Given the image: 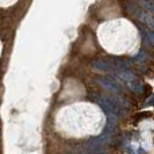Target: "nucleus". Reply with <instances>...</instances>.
<instances>
[{
	"mask_svg": "<svg viewBox=\"0 0 154 154\" xmlns=\"http://www.w3.org/2000/svg\"><path fill=\"white\" fill-rule=\"evenodd\" d=\"M95 101L100 104L102 110L106 112L107 118H108V123L110 125L116 123L117 117H118L119 111H121V106L126 103L123 99H119V97L114 99V97H110L107 95H97Z\"/></svg>",
	"mask_w": 154,
	"mask_h": 154,
	"instance_id": "nucleus-1",
	"label": "nucleus"
},
{
	"mask_svg": "<svg viewBox=\"0 0 154 154\" xmlns=\"http://www.w3.org/2000/svg\"><path fill=\"white\" fill-rule=\"evenodd\" d=\"M112 74H114L118 80H121L122 82H124L125 85L131 89L132 92H136V93L143 92V85H141V82L138 80V78L136 77L131 71H129L128 69L114 71Z\"/></svg>",
	"mask_w": 154,
	"mask_h": 154,
	"instance_id": "nucleus-2",
	"label": "nucleus"
},
{
	"mask_svg": "<svg viewBox=\"0 0 154 154\" xmlns=\"http://www.w3.org/2000/svg\"><path fill=\"white\" fill-rule=\"evenodd\" d=\"M96 82L106 91L112 93L115 95H121L122 93V87L118 84V81L115 80V79H111V78L108 77H100L96 79Z\"/></svg>",
	"mask_w": 154,
	"mask_h": 154,
	"instance_id": "nucleus-3",
	"label": "nucleus"
},
{
	"mask_svg": "<svg viewBox=\"0 0 154 154\" xmlns=\"http://www.w3.org/2000/svg\"><path fill=\"white\" fill-rule=\"evenodd\" d=\"M133 17H136L139 22L141 23V24H144L145 27H147L148 29L154 30V16L151 13H148L147 11H144V9L139 8L138 12L134 14Z\"/></svg>",
	"mask_w": 154,
	"mask_h": 154,
	"instance_id": "nucleus-4",
	"label": "nucleus"
},
{
	"mask_svg": "<svg viewBox=\"0 0 154 154\" xmlns=\"http://www.w3.org/2000/svg\"><path fill=\"white\" fill-rule=\"evenodd\" d=\"M93 67L95 69H100V71H106V72H114L115 69L112 67L111 63L109 62V59H97L93 63Z\"/></svg>",
	"mask_w": 154,
	"mask_h": 154,
	"instance_id": "nucleus-5",
	"label": "nucleus"
},
{
	"mask_svg": "<svg viewBox=\"0 0 154 154\" xmlns=\"http://www.w3.org/2000/svg\"><path fill=\"white\" fill-rule=\"evenodd\" d=\"M140 5L148 11V13H151L154 16V1H147V0H140Z\"/></svg>",
	"mask_w": 154,
	"mask_h": 154,
	"instance_id": "nucleus-6",
	"label": "nucleus"
},
{
	"mask_svg": "<svg viewBox=\"0 0 154 154\" xmlns=\"http://www.w3.org/2000/svg\"><path fill=\"white\" fill-rule=\"evenodd\" d=\"M144 39L147 44L154 46V32H148V31H145L144 32Z\"/></svg>",
	"mask_w": 154,
	"mask_h": 154,
	"instance_id": "nucleus-7",
	"label": "nucleus"
},
{
	"mask_svg": "<svg viewBox=\"0 0 154 154\" xmlns=\"http://www.w3.org/2000/svg\"><path fill=\"white\" fill-rule=\"evenodd\" d=\"M147 104L148 106H154V94L148 99V101H147Z\"/></svg>",
	"mask_w": 154,
	"mask_h": 154,
	"instance_id": "nucleus-8",
	"label": "nucleus"
}]
</instances>
